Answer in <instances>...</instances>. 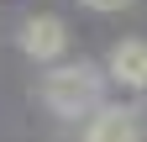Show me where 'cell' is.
<instances>
[{
  "mask_svg": "<svg viewBox=\"0 0 147 142\" xmlns=\"http://www.w3.org/2000/svg\"><path fill=\"white\" fill-rule=\"evenodd\" d=\"M16 42H21V53H26L32 63H58L63 53H68V21L53 16V11H37V16L21 21Z\"/></svg>",
  "mask_w": 147,
  "mask_h": 142,
  "instance_id": "obj_3",
  "label": "cell"
},
{
  "mask_svg": "<svg viewBox=\"0 0 147 142\" xmlns=\"http://www.w3.org/2000/svg\"><path fill=\"white\" fill-rule=\"evenodd\" d=\"M105 79L121 90H147V37H121L105 53Z\"/></svg>",
  "mask_w": 147,
  "mask_h": 142,
  "instance_id": "obj_4",
  "label": "cell"
},
{
  "mask_svg": "<svg viewBox=\"0 0 147 142\" xmlns=\"http://www.w3.org/2000/svg\"><path fill=\"white\" fill-rule=\"evenodd\" d=\"M105 68L100 63H74V58H58V63H47V79H42V100H47V111L53 116H63V121H84L89 111H100L105 105Z\"/></svg>",
  "mask_w": 147,
  "mask_h": 142,
  "instance_id": "obj_1",
  "label": "cell"
},
{
  "mask_svg": "<svg viewBox=\"0 0 147 142\" xmlns=\"http://www.w3.org/2000/svg\"><path fill=\"white\" fill-rule=\"evenodd\" d=\"M147 121L137 105H100L79 121V142H142Z\"/></svg>",
  "mask_w": 147,
  "mask_h": 142,
  "instance_id": "obj_2",
  "label": "cell"
},
{
  "mask_svg": "<svg viewBox=\"0 0 147 142\" xmlns=\"http://www.w3.org/2000/svg\"><path fill=\"white\" fill-rule=\"evenodd\" d=\"M79 5H89V11H100V16H116V11H131L137 0H79Z\"/></svg>",
  "mask_w": 147,
  "mask_h": 142,
  "instance_id": "obj_5",
  "label": "cell"
}]
</instances>
